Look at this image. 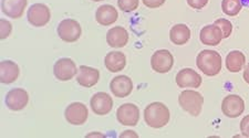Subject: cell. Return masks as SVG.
<instances>
[{
    "instance_id": "cell-1",
    "label": "cell",
    "mask_w": 249,
    "mask_h": 138,
    "mask_svg": "<svg viewBox=\"0 0 249 138\" xmlns=\"http://www.w3.org/2000/svg\"><path fill=\"white\" fill-rule=\"evenodd\" d=\"M170 109L164 103L153 102L148 104L144 109V121L147 126L154 129L165 127L170 123Z\"/></svg>"
},
{
    "instance_id": "cell-2",
    "label": "cell",
    "mask_w": 249,
    "mask_h": 138,
    "mask_svg": "<svg viewBox=\"0 0 249 138\" xmlns=\"http://www.w3.org/2000/svg\"><path fill=\"white\" fill-rule=\"evenodd\" d=\"M196 64L206 76H216L222 71L223 59L217 51L203 50L197 55Z\"/></svg>"
},
{
    "instance_id": "cell-3",
    "label": "cell",
    "mask_w": 249,
    "mask_h": 138,
    "mask_svg": "<svg viewBox=\"0 0 249 138\" xmlns=\"http://www.w3.org/2000/svg\"><path fill=\"white\" fill-rule=\"evenodd\" d=\"M178 104L184 111L192 116H198L203 109L204 97L199 92L194 90H185L178 96Z\"/></svg>"
},
{
    "instance_id": "cell-4",
    "label": "cell",
    "mask_w": 249,
    "mask_h": 138,
    "mask_svg": "<svg viewBox=\"0 0 249 138\" xmlns=\"http://www.w3.org/2000/svg\"><path fill=\"white\" fill-rule=\"evenodd\" d=\"M58 34L64 42L72 43L78 41L82 34V28L77 20L64 19L58 26Z\"/></svg>"
},
{
    "instance_id": "cell-5",
    "label": "cell",
    "mask_w": 249,
    "mask_h": 138,
    "mask_svg": "<svg viewBox=\"0 0 249 138\" xmlns=\"http://www.w3.org/2000/svg\"><path fill=\"white\" fill-rule=\"evenodd\" d=\"M51 18V12L49 7L45 3H34L28 9L27 19L31 26L41 28L49 23Z\"/></svg>"
},
{
    "instance_id": "cell-6",
    "label": "cell",
    "mask_w": 249,
    "mask_h": 138,
    "mask_svg": "<svg viewBox=\"0 0 249 138\" xmlns=\"http://www.w3.org/2000/svg\"><path fill=\"white\" fill-rule=\"evenodd\" d=\"M116 120L123 126H136L140 121V108L133 103H125L116 111Z\"/></svg>"
},
{
    "instance_id": "cell-7",
    "label": "cell",
    "mask_w": 249,
    "mask_h": 138,
    "mask_svg": "<svg viewBox=\"0 0 249 138\" xmlns=\"http://www.w3.org/2000/svg\"><path fill=\"white\" fill-rule=\"evenodd\" d=\"M173 66H174V56L165 49L155 51L152 55L151 67L156 73L165 74L172 70Z\"/></svg>"
},
{
    "instance_id": "cell-8",
    "label": "cell",
    "mask_w": 249,
    "mask_h": 138,
    "mask_svg": "<svg viewBox=\"0 0 249 138\" xmlns=\"http://www.w3.org/2000/svg\"><path fill=\"white\" fill-rule=\"evenodd\" d=\"M53 74L55 78L62 82H67L77 76L78 68L74 61L70 58L59 59L53 66Z\"/></svg>"
},
{
    "instance_id": "cell-9",
    "label": "cell",
    "mask_w": 249,
    "mask_h": 138,
    "mask_svg": "<svg viewBox=\"0 0 249 138\" xmlns=\"http://www.w3.org/2000/svg\"><path fill=\"white\" fill-rule=\"evenodd\" d=\"M64 117L67 121L74 126L83 125L89 117V109L83 103L74 102L71 103L64 111Z\"/></svg>"
},
{
    "instance_id": "cell-10",
    "label": "cell",
    "mask_w": 249,
    "mask_h": 138,
    "mask_svg": "<svg viewBox=\"0 0 249 138\" xmlns=\"http://www.w3.org/2000/svg\"><path fill=\"white\" fill-rule=\"evenodd\" d=\"M5 102L7 107L13 112H19L29 103V94L25 88H13L7 93Z\"/></svg>"
},
{
    "instance_id": "cell-11",
    "label": "cell",
    "mask_w": 249,
    "mask_h": 138,
    "mask_svg": "<svg viewBox=\"0 0 249 138\" xmlns=\"http://www.w3.org/2000/svg\"><path fill=\"white\" fill-rule=\"evenodd\" d=\"M245 111V102L239 95L230 94L224 97L222 102V112L230 119H237Z\"/></svg>"
},
{
    "instance_id": "cell-12",
    "label": "cell",
    "mask_w": 249,
    "mask_h": 138,
    "mask_svg": "<svg viewBox=\"0 0 249 138\" xmlns=\"http://www.w3.org/2000/svg\"><path fill=\"white\" fill-rule=\"evenodd\" d=\"M175 81L178 86L180 88H198L200 85H202L203 79L195 70H193V69L190 68H185L182 69V70L176 74Z\"/></svg>"
},
{
    "instance_id": "cell-13",
    "label": "cell",
    "mask_w": 249,
    "mask_h": 138,
    "mask_svg": "<svg viewBox=\"0 0 249 138\" xmlns=\"http://www.w3.org/2000/svg\"><path fill=\"white\" fill-rule=\"evenodd\" d=\"M92 112L96 115L103 116L109 114L113 108V100L106 92H99L92 96L90 101Z\"/></svg>"
},
{
    "instance_id": "cell-14",
    "label": "cell",
    "mask_w": 249,
    "mask_h": 138,
    "mask_svg": "<svg viewBox=\"0 0 249 138\" xmlns=\"http://www.w3.org/2000/svg\"><path fill=\"white\" fill-rule=\"evenodd\" d=\"M110 90L114 96L124 99L133 91V81L126 75H118L111 81Z\"/></svg>"
},
{
    "instance_id": "cell-15",
    "label": "cell",
    "mask_w": 249,
    "mask_h": 138,
    "mask_svg": "<svg viewBox=\"0 0 249 138\" xmlns=\"http://www.w3.org/2000/svg\"><path fill=\"white\" fill-rule=\"evenodd\" d=\"M199 39L200 42L205 44V46L216 47L222 42V40L224 38L220 28L218 26H216L215 23H213L207 24V26H205L203 29L200 30Z\"/></svg>"
},
{
    "instance_id": "cell-16",
    "label": "cell",
    "mask_w": 249,
    "mask_h": 138,
    "mask_svg": "<svg viewBox=\"0 0 249 138\" xmlns=\"http://www.w3.org/2000/svg\"><path fill=\"white\" fill-rule=\"evenodd\" d=\"M100 80V72L98 69L88 66H81L79 68L77 81L83 87H93L98 84Z\"/></svg>"
},
{
    "instance_id": "cell-17",
    "label": "cell",
    "mask_w": 249,
    "mask_h": 138,
    "mask_svg": "<svg viewBox=\"0 0 249 138\" xmlns=\"http://www.w3.org/2000/svg\"><path fill=\"white\" fill-rule=\"evenodd\" d=\"M20 74L19 66L11 60H3L0 63V81L2 84H11L17 81Z\"/></svg>"
},
{
    "instance_id": "cell-18",
    "label": "cell",
    "mask_w": 249,
    "mask_h": 138,
    "mask_svg": "<svg viewBox=\"0 0 249 138\" xmlns=\"http://www.w3.org/2000/svg\"><path fill=\"white\" fill-rule=\"evenodd\" d=\"M28 6V0H1V9L7 17L19 19Z\"/></svg>"
},
{
    "instance_id": "cell-19",
    "label": "cell",
    "mask_w": 249,
    "mask_h": 138,
    "mask_svg": "<svg viewBox=\"0 0 249 138\" xmlns=\"http://www.w3.org/2000/svg\"><path fill=\"white\" fill-rule=\"evenodd\" d=\"M107 42L111 48H124L128 42V32L121 26L111 28L107 34Z\"/></svg>"
},
{
    "instance_id": "cell-20",
    "label": "cell",
    "mask_w": 249,
    "mask_h": 138,
    "mask_svg": "<svg viewBox=\"0 0 249 138\" xmlns=\"http://www.w3.org/2000/svg\"><path fill=\"white\" fill-rule=\"evenodd\" d=\"M119 18V12L114 6L102 5L100 6L95 12V19L101 26H111Z\"/></svg>"
},
{
    "instance_id": "cell-21",
    "label": "cell",
    "mask_w": 249,
    "mask_h": 138,
    "mask_svg": "<svg viewBox=\"0 0 249 138\" xmlns=\"http://www.w3.org/2000/svg\"><path fill=\"white\" fill-rule=\"evenodd\" d=\"M104 64L112 73L121 72L126 66V56L121 51H111L104 58Z\"/></svg>"
},
{
    "instance_id": "cell-22",
    "label": "cell",
    "mask_w": 249,
    "mask_h": 138,
    "mask_svg": "<svg viewBox=\"0 0 249 138\" xmlns=\"http://www.w3.org/2000/svg\"><path fill=\"white\" fill-rule=\"evenodd\" d=\"M170 39L176 46H184L190 41L191 29L184 23L175 24L170 31Z\"/></svg>"
},
{
    "instance_id": "cell-23",
    "label": "cell",
    "mask_w": 249,
    "mask_h": 138,
    "mask_svg": "<svg viewBox=\"0 0 249 138\" xmlns=\"http://www.w3.org/2000/svg\"><path fill=\"white\" fill-rule=\"evenodd\" d=\"M246 64V56L239 50H234L227 54L225 60L226 69L231 73H238L243 70Z\"/></svg>"
},
{
    "instance_id": "cell-24",
    "label": "cell",
    "mask_w": 249,
    "mask_h": 138,
    "mask_svg": "<svg viewBox=\"0 0 249 138\" xmlns=\"http://www.w3.org/2000/svg\"><path fill=\"white\" fill-rule=\"evenodd\" d=\"M243 3L240 0H223L222 10L225 15L230 17H236L243 9Z\"/></svg>"
},
{
    "instance_id": "cell-25",
    "label": "cell",
    "mask_w": 249,
    "mask_h": 138,
    "mask_svg": "<svg viewBox=\"0 0 249 138\" xmlns=\"http://www.w3.org/2000/svg\"><path fill=\"white\" fill-rule=\"evenodd\" d=\"M214 23L216 24V26H218L220 28L224 39L230 38L231 32H232V24H231L230 20L224 19V18H219V19L216 20Z\"/></svg>"
},
{
    "instance_id": "cell-26",
    "label": "cell",
    "mask_w": 249,
    "mask_h": 138,
    "mask_svg": "<svg viewBox=\"0 0 249 138\" xmlns=\"http://www.w3.org/2000/svg\"><path fill=\"white\" fill-rule=\"evenodd\" d=\"M139 0H118V6L123 12H132L139 8Z\"/></svg>"
},
{
    "instance_id": "cell-27",
    "label": "cell",
    "mask_w": 249,
    "mask_h": 138,
    "mask_svg": "<svg viewBox=\"0 0 249 138\" xmlns=\"http://www.w3.org/2000/svg\"><path fill=\"white\" fill-rule=\"evenodd\" d=\"M11 31H13V24L6 19L0 20V39H7L11 34Z\"/></svg>"
},
{
    "instance_id": "cell-28",
    "label": "cell",
    "mask_w": 249,
    "mask_h": 138,
    "mask_svg": "<svg viewBox=\"0 0 249 138\" xmlns=\"http://www.w3.org/2000/svg\"><path fill=\"white\" fill-rule=\"evenodd\" d=\"M186 1L188 3V6L196 10L203 9V8L206 7L208 3V0H186Z\"/></svg>"
},
{
    "instance_id": "cell-29",
    "label": "cell",
    "mask_w": 249,
    "mask_h": 138,
    "mask_svg": "<svg viewBox=\"0 0 249 138\" xmlns=\"http://www.w3.org/2000/svg\"><path fill=\"white\" fill-rule=\"evenodd\" d=\"M240 132L244 137L249 138V115H246L240 121Z\"/></svg>"
},
{
    "instance_id": "cell-30",
    "label": "cell",
    "mask_w": 249,
    "mask_h": 138,
    "mask_svg": "<svg viewBox=\"0 0 249 138\" xmlns=\"http://www.w3.org/2000/svg\"><path fill=\"white\" fill-rule=\"evenodd\" d=\"M143 5L146 6L147 8H151V9H156V8H160L165 3L166 0H142Z\"/></svg>"
},
{
    "instance_id": "cell-31",
    "label": "cell",
    "mask_w": 249,
    "mask_h": 138,
    "mask_svg": "<svg viewBox=\"0 0 249 138\" xmlns=\"http://www.w3.org/2000/svg\"><path fill=\"white\" fill-rule=\"evenodd\" d=\"M138 137H139L138 133H135L134 131H131V129L121 133V135H120V138H138Z\"/></svg>"
},
{
    "instance_id": "cell-32",
    "label": "cell",
    "mask_w": 249,
    "mask_h": 138,
    "mask_svg": "<svg viewBox=\"0 0 249 138\" xmlns=\"http://www.w3.org/2000/svg\"><path fill=\"white\" fill-rule=\"evenodd\" d=\"M243 78H244V80H245V82H246L247 84H249V63L247 64L246 67H245Z\"/></svg>"
},
{
    "instance_id": "cell-33",
    "label": "cell",
    "mask_w": 249,
    "mask_h": 138,
    "mask_svg": "<svg viewBox=\"0 0 249 138\" xmlns=\"http://www.w3.org/2000/svg\"><path fill=\"white\" fill-rule=\"evenodd\" d=\"M106 135L102 133H99V132H93V133H89L88 135L86 136L87 138H91V137H104Z\"/></svg>"
},
{
    "instance_id": "cell-34",
    "label": "cell",
    "mask_w": 249,
    "mask_h": 138,
    "mask_svg": "<svg viewBox=\"0 0 249 138\" xmlns=\"http://www.w3.org/2000/svg\"><path fill=\"white\" fill-rule=\"evenodd\" d=\"M243 3V6H246V7H249V0H240Z\"/></svg>"
},
{
    "instance_id": "cell-35",
    "label": "cell",
    "mask_w": 249,
    "mask_h": 138,
    "mask_svg": "<svg viewBox=\"0 0 249 138\" xmlns=\"http://www.w3.org/2000/svg\"><path fill=\"white\" fill-rule=\"evenodd\" d=\"M92 1H95V2H99V1H102V0H92Z\"/></svg>"
}]
</instances>
